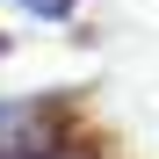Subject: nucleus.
I'll list each match as a JSON object with an SVG mask.
<instances>
[{
    "mask_svg": "<svg viewBox=\"0 0 159 159\" xmlns=\"http://www.w3.org/2000/svg\"><path fill=\"white\" fill-rule=\"evenodd\" d=\"M22 15H36V22H72L80 15V0H15Z\"/></svg>",
    "mask_w": 159,
    "mask_h": 159,
    "instance_id": "1",
    "label": "nucleus"
},
{
    "mask_svg": "<svg viewBox=\"0 0 159 159\" xmlns=\"http://www.w3.org/2000/svg\"><path fill=\"white\" fill-rule=\"evenodd\" d=\"M29 159H58V152H29Z\"/></svg>",
    "mask_w": 159,
    "mask_h": 159,
    "instance_id": "2",
    "label": "nucleus"
}]
</instances>
